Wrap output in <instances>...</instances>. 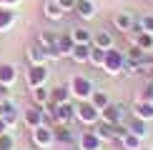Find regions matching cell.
I'll return each mask as SVG.
<instances>
[{"label": "cell", "mask_w": 153, "mask_h": 150, "mask_svg": "<svg viewBox=\"0 0 153 150\" xmlns=\"http://www.w3.org/2000/svg\"><path fill=\"white\" fill-rule=\"evenodd\" d=\"M136 115L143 118V120H151V118H153V103H148V100L138 103V105H136Z\"/></svg>", "instance_id": "22"}, {"label": "cell", "mask_w": 153, "mask_h": 150, "mask_svg": "<svg viewBox=\"0 0 153 150\" xmlns=\"http://www.w3.org/2000/svg\"><path fill=\"white\" fill-rule=\"evenodd\" d=\"M5 128H8V125H5V120H3V118H0V135L5 133Z\"/></svg>", "instance_id": "35"}, {"label": "cell", "mask_w": 153, "mask_h": 150, "mask_svg": "<svg viewBox=\"0 0 153 150\" xmlns=\"http://www.w3.org/2000/svg\"><path fill=\"white\" fill-rule=\"evenodd\" d=\"M45 78H48L45 65H30V70H28V85L30 88L43 85V83H45Z\"/></svg>", "instance_id": "5"}, {"label": "cell", "mask_w": 153, "mask_h": 150, "mask_svg": "<svg viewBox=\"0 0 153 150\" xmlns=\"http://www.w3.org/2000/svg\"><path fill=\"white\" fill-rule=\"evenodd\" d=\"M5 95H8V85H3V83H0V100H3Z\"/></svg>", "instance_id": "34"}, {"label": "cell", "mask_w": 153, "mask_h": 150, "mask_svg": "<svg viewBox=\"0 0 153 150\" xmlns=\"http://www.w3.org/2000/svg\"><path fill=\"white\" fill-rule=\"evenodd\" d=\"M141 150H153V148H141Z\"/></svg>", "instance_id": "37"}, {"label": "cell", "mask_w": 153, "mask_h": 150, "mask_svg": "<svg viewBox=\"0 0 153 150\" xmlns=\"http://www.w3.org/2000/svg\"><path fill=\"white\" fill-rule=\"evenodd\" d=\"M48 100H50V93H48L43 85L33 88V103H35V105H43V103H48Z\"/></svg>", "instance_id": "26"}, {"label": "cell", "mask_w": 153, "mask_h": 150, "mask_svg": "<svg viewBox=\"0 0 153 150\" xmlns=\"http://www.w3.org/2000/svg\"><path fill=\"white\" fill-rule=\"evenodd\" d=\"M73 10L78 12L80 18H85V20H88V18H93V15H95V5L91 3V0H75Z\"/></svg>", "instance_id": "10"}, {"label": "cell", "mask_w": 153, "mask_h": 150, "mask_svg": "<svg viewBox=\"0 0 153 150\" xmlns=\"http://www.w3.org/2000/svg\"><path fill=\"white\" fill-rule=\"evenodd\" d=\"M28 60L33 62V65H45V60H48L45 48H43V45H33L28 50Z\"/></svg>", "instance_id": "11"}, {"label": "cell", "mask_w": 153, "mask_h": 150, "mask_svg": "<svg viewBox=\"0 0 153 150\" xmlns=\"http://www.w3.org/2000/svg\"><path fill=\"white\" fill-rule=\"evenodd\" d=\"M53 140H55V135H53V130H50V128H43V125L33 128V143H35V145L48 148Z\"/></svg>", "instance_id": "4"}, {"label": "cell", "mask_w": 153, "mask_h": 150, "mask_svg": "<svg viewBox=\"0 0 153 150\" xmlns=\"http://www.w3.org/2000/svg\"><path fill=\"white\" fill-rule=\"evenodd\" d=\"M13 145H15V140H13L8 133H3V135H0V150H10Z\"/></svg>", "instance_id": "31"}, {"label": "cell", "mask_w": 153, "mask_h": 150, "mask_svg": "<svg viewBox=\"0 0 153 150\" xmlns=\"http://www.w3.org/2000/svg\"><path fill=\"white\" fill-rule=\"evenodd\" d=\"M55 40H58V35L53 30H43L38 35V45H43V48H55Z\"/></svg>", "instance_id": "20"}, {"label": "cell", "mask_w": 153, "mask_h": 150, "mask_svg": "<svg viewBox=\"0 0 153 150\" xmlns=\"http://www.w3.org/2000/svg\"><path fill=\"white\" fill-rule=\"evenodd\" d=\"M25 123H28L30 128H38V125L43 123V110H40V105H35V108H28V110H25Z\"/></svg>", "instance_id": "14"}, {"label": "cell", "mask_w": 153, "mask_h": 150, "mask_svg": "<svg viewBox=\"0 0 153 150\" xmlns=\"http://www.w3.org/2000/svg\"><path fill=\"white\" fill-rule=\"evenodd\" d=\"M100 112H103V120L113 123V125H118L120 120H123V115H126V108H123L120 103H116V105H111V103H108Z\"/></svg>", "instance_id": "3"}, {"label": "cell", "mask_w": 153, "mask_h": 150, "mask_svg": "<svg viewBox=\"0 0 153 150\" xmlns=\"http://www.w3.org/2000/svg\"><path fill=\"white\" fill-rule=\"evenodd\" d=\"M71 38H73V43H91V33L85 28H73Z\"/></svg>", "instance_id": "28"}, {"label": "cell", "mask_w": 153, "mask_h": 150, "mask_svg": "<svg viewBox=\"0 0 153 150\" xmlns=\"http://www.w3.org/2000/svg\"><path fill=\"white\" fill-rule=\"evenodd\" d=\"M73 38H71V33H65V35H58V40H55V48H58V53L60 55H71L73 53Z\"/></svg>", "instance_id": "12"}, {"label": "cell", "mask_w": 153, "mask_h": 150, "mask_svg": "<svg viewBox=\"0 0 153 150\" xmlns=\"http://www.w3.org/2000/svg\"><path fill=\"white\" fill-rule=\"evenodd\" d=\"M113 128H116L113 123L100 120V123H95V130H93V133L98 135L100 140H116V133H113Z\"/></svg>", "instance_id": "9"}, {"label": "cell", "mask_w": 153, "mask_h": 150, "mask_svg": "<svg viewBox=\"0 0 153 150\" xmlns=\"http://www.w3.org/2000/svg\"><path fill=\"white\" fill-rule=\"evenodd\" d=\"M128 130H131V133L133 135H138V138H141V140H143V138L146 135H148V128H146V120H143V118H133V120L128 123Z\"/></svg>", "instance_id": "15"}, {"label": "cell", "mask_w": 153, "mask_h": 150, "mask_svg": "<svg viewBox=\"0 0 153 150\" xmlns=\"http://www.w3.org/2000/svg\"><path fill=\"white\" fill-rule=\"evenodd\" d=\"M68 98H71V88H53V93H50V100L55 105L68 103Z\"/></svg>", "instance_id": "17"}, {"label": "cell", "mask_w": 153, "mask_h": 150, "mask_svg": "<svg viewBox=\"0 0 153 150\" xmlns=\"http://www.w3.org/2000/svg\"><path fill=\"white\" fill-rule=\"evenodd\" d=\"M71 58L75 62H88V60H91V43H75Z\"/></svg>", "instance_id": "7"}, {"label": "cell", "mask_w": 153, "mask_h": 150, "mask_svg": "<svg viewBox=\"0 0 153 150\" xmlns=\"http://www.w3.org/2000/svg\"><path fill=\"white\" fill-rule=\"evenodd\" d=\"M141 25H143V33H151L153 35V15H146L141 20Z\"/></svg>", "instance_id": "32"}, {"label": "cell", "mask_w": 153, "mask_h": 150, "mask_svg": "<svg viewBox=\"0 0 153 150\" xmlns=\"http://www.w3.org/2000/svg\"><path fill=\"white\" fill-rule=\"evenodd\" d=\"M53 135H55V140H63V143H73L75 140V135L68 130V125H58V128L53 130Z\"/></svg>", "instance_id": "23"}, {"label": "cell", "mask_w": 153, "mask_h": 150, "mask_svg": "<svg viewBox=\"0 0 153 150\" xmlns=\"http://www.w3.org/2000/svg\"><path fill=\"white\" fill-rule=\"evenodd\" d=\"M71 93L75 98H80V100H88L93 95V83L88 78H83V75H75L71 80Z\"/></svg>", "instance_id": "2"}, {"label": "cell", "mask_w": 153, "mask_h": 150, "mask_svg": "<svg viewBox=\"0 0 153 150\" xmlns=\"http://www.w3.org/2000/svg\"><path fill=\"white\" fill-rule=\"evenodd\" d=\"M123 55L118 53V50H113V48H108L105 50V60H103V70L108 75H118L120 70H123Z\"/></svg>", "instance_id": "1"}, {"label": "cell", "mask_w": 153, "mask_h": 150, "mask_svg": "<svg viewBox=\"0 0 153 150\" xmlns=\"http://www.w3.org/2000/svg\"><path fill=\"white\" fill-rule=\"evenodd\" d=\"M13 23H15V12L8 10V8H0V33H3V30H8Z\"/></svg>", "instance_id": "19"}, {"label": "cell", "mask_w": 153, "mask_h": 150, "mask_svg": "<svg viewBox=\"0 0 153 150\" xmlns=\"http://www.w3.org/2000/svg\"><path fill=\"white\" fill-rule=\"evenodd\" d=\"M15 78H18V73H15L13 65H0V83H3V85L15 83Z\"/></svg>", "instance_id": "18"}, {"label": "cell", "mask_w": 153, "mask_h": 150, "mask_svg": "<svg viewBox=\"0 0 153 150\" xmlns=\"http://www.w3.org/2000/svg\"><path fill=\"white\" fill-rule=\"evenodd\" d=\"M95 45L103 48V50L113 48V38H111V33H105V30H98V33H95Z\"/></svg>", "instance_id": "24"}, {"label": "cell", "mask_w": 153, "mask_h": 150, "mask_svg": "<svg viewBox=\"0 0 153 150\" xmlns=\"http://www.w3.org/2000/svg\"><path fill=\"white\" fill-rule=\"evenodd\" d=\"M18 0H0V5H15Z\"/></svg>", "instance_id": "36"}, {"label": "cell", "mask_w": 153, "mask_h": 150, "mask_svg": "<svg viewBox=\"0 0 153 150\" xmlns=\"http://www.w3.org/2000/svg\"><path fill=\"white\" fill-rule=\"evenodd\" d=\"M136 45L141 50H151L153 48V35L151 33H138L136 35Z\"/></svg>", "instance_id": "27"}, {"label": "cell", "mask_w": 153, "mask_h": 150, "mask_svg": "<svg viewBox=\"0 0 153 150\" xmlns=\"http://www.w3.org/2000/svg\"><path fill=\"white\" fill-rule=\"evenodd\" d=\"M53 118H55V120H58L60 125H68V123H71L73 118H75V110H73L68 103H63V105H58V108H55Z\"/></svg>", "instance_id": "8"}, {"label": "cell", "mask_w": 153, "mask_h": 150, "mask_svg": "<svg viewBox=\"0 0 153 150\" xmlns=\"http://www.w3.org/2000/svg\"><path fill=\"white\" fill-rule=\"evenodd\" d=\"M91 105H95V108H98V110H103L105 108V105H108V95H105V93H93V95H91Z\"/></svg>", "instance_id": "29"}, {"label": "cell", "mask_w": 153, "mask_h": 150, "mask_svg": "<svg viewBox=\"0 0 153 150\" xmlns=\"http://www.w3.org/2000/svg\"><path fill=\"white\" fill-rule=\"evenodd\" d=\"M63 15H65V10L58 5V0H48L45 3V18H50V20H60Z\"/></svg>", "instance_id": "16"}, {"label": "cell", "mask_w": 153, "mask_h": 150, "mask_svg": "<svg viewBox=\"0 0 153 150\" xmlns=\"http://www.w3.org/2000/svg\"><path fill=\"white\" fill-rule=\"evenodd\" d=\"M58 5L63 10H73V5H75V0H58Z\"/></svg>", "instance_id": "33"}, {"label": "cell", "mask_w": 153, "mask_h": 150, "mask_svg": "<svg viewBox=\"0 0 153 150\" xmlns=\"http://www.w3.org/2000/svg\"><path fill=\"white\" fill-rule=\"evenodd\" d=\"M113 20H116V25L120 30H123V33H131V28H133V20H131V15H126V12H118L116 18H113Z\"/></svg>", "instance_id": "25"}, {"label": "cell", "mask_w": 153, "mask_h": 150, "mask_svg": "<svg viewBox=\"0 0 153 150\" xmlns=\"http://www.w3.org/2000/svg\"><path fill=\"white\" fill-rule=\"evenodd\" d=\"M80 150H100V138L95 135V133H83Z\"/></svg>", "instance_id": "13"}, {"label": "cell", "mask_w": 153, "mask_h": 150, "mask_svg": "<svg viewBox=\"0 0 153 150\" xmlns=\"http://www.w3.org/2000/svg\"><path fill=\"white\" fill-rule=\"evenodd\" d=\"M75 115L80 118L83 123H95L98 120V108H95V105H78V108H75Z\"/></svg>", "instance_id": "6"}, {"label": "cell", "mask_w": 153, "mask_h": 150, "mask_svg": "<svg viewBox=\"0 0 153 150\" xmlns=\"http://www.w3.org/2000/svg\"><path fill=\"white\" fill-rule=\"evenodd\" d=\"M103 60H105V50L98 48V45H93V48H91V62H95V65H103Z\"/></svg>", "instance_id": "30"}, {"label": "cell", "mask_w": 153, "mask_h": 150, "mask_svg": "<svg viewBox=\"0 0 153 150\" xmlns=\"http://www.w3.org/2000/svg\"><path fill=\"white\" fill-rule=\"evenodd\" d=\"M120 140H123V148H126V150H141V138L133 135L131 130H128L123 138H120Z\"/></svg>", "instance_id": "21"}]
</instances>
